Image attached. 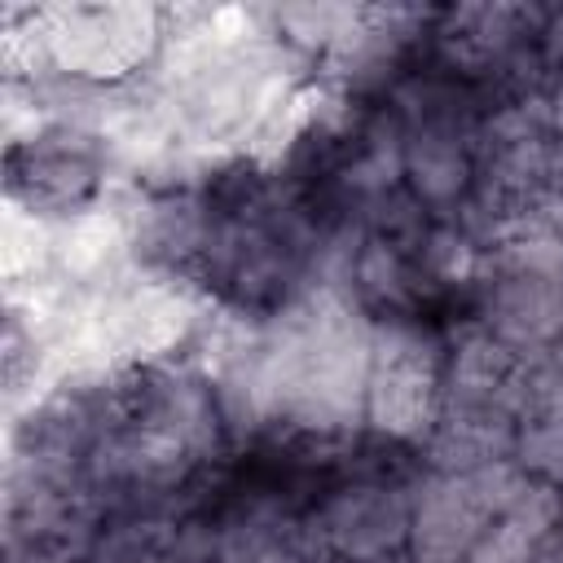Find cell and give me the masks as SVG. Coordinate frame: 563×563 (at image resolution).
Segmentation results:
<instances>
[{
	"instance_id": "obj_1",
	"label": "cell",
	"mask_w": 563,
	"mask_h": 563,
	"mask_svg": "<svg viewBox=\"0 0 563 563\" xmlns=\"http://www.w3.org/2000/svg\"><path fill=\"white\" fill-rule=\"evenodd\" d=\"M48 66H62L70 79H119L150 57L163 40V13L145 4H53L35 9Z\"/></svg>"
},
{
	"instance_id": "obj_2",
	"label": "cell",
	"mask_w": 563,
	"mask_h": 563,
	"mask_svg": "<svg viewBox=\"0 0 563 563\" xmlns=\"http://www.w3.org/2000/svg\"><path fill=\"white\" fill-rule=\"evenodd\" d=\"M365 413L387 435H418L440 418V365L413 330H387L369 352Z\"/></svg>"
},
{
	"instance_id": "obj_3",
	"label": "cell",
	"mask_w": 563,
	"mask_h": 563,
	"mask_svg": "<svg viewBox=\"0 0 563 563\" xmlns=\"http://www.w3.org/2000/svg\"><path fill=\"white\" fill-rule=\"evenodd\" d=\"M409 515L391 488H347L325 510V541L347 559H378L409 537Z\"/></svg>"
},
{
	"instance_id": "obj_4",
	"label": "cell",
	"mask_w": 563,
	"mask_h": 563,
	"mask_svg": "<svg viewBox=\"0 0 563 563\" xmlns=\"http://www.w3.org/2000/svg\"><path fill=\"white\" fill-rule=\"evenodd\" d=\"M493 330L510 347L550 343L563 330V273H510L493 295Z\"/></svg>"
},
{
	"instance_id": "obj_5",
	"label": "cell",
	"mask_w": 563,
	"mask_h": 563,
	"mask_svg": "<svg viewBox=\"0 0 563 563\" xmlns=\"http://www.w3.org/2000/svg\"><path fill=\"white\" fill-rule=\"evenodd\" d=\"M405 172H409L418 198L449 202L471 180V154L453 128H418V136L405 150Z\"/></svg>"
},
{
	"instance_id": "obj_6",
	"label": "cell",
	"mask_w": 563,
	"mask_h": 563,
	"mask_svg": "<svg viewBox=\"0 0 563 563\" xmlns=\"http://www.w3.org/2000/svg\"><path fill=\"white\" fill-rule=\"evenodd\" d=\"M532 563H563V528H554V532H545V537H541V545H537Z\"/></svg>"
}]
</instances>
